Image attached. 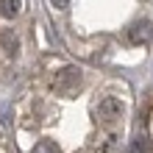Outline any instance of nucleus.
I'll use <instances>...</instances> for the list:
<instances>
[{
    "label": "nucleus",
    "mask_w": 153,
    "mask_h": 153,
    "mask_svg": "<svg viewBox=\"0 0 153 153\" xmlns=\"http://www.w3.org/2000/svg\"><path fill=\"white\" fill-rule=\"evenodd\" d=\"M78 84H81V75H78L75 67H64L56 75V89L59 92H73V89H78Z\"/></svg>",
    "instance_id": "2"
},
{
    "label": "nucleus",
    "mask_w": 153,
    "mask_h": 153,
    "mask_svg": "<svg viewBox=\"0 0 153 153\" xmlns=\"http://www.w3.org/2000/svg\"><path fill=\"white\" fill-rule=\"evenodd\" d=\"M97 117L106 123H114L123 117V100H117V97H103L100 106H97Z\"/></svg>",
    "instance_id": "1"
},
{
    "label": "nucleus",
    "mask_w": 153,
    "mask_h": 153,
    "mask_svg": "<svg viewBox=\"0 0 153 153\" xmlns=\"http://www.w3.org/2000/svg\"><path fill=\"white\" fill-rule=\"evenodd\" d=\"M150 36H153V25L150 22H137V25L128 28V42L131 45H145Z\"/></svg>",
    "instance_id": "3"
},
{
    "label": "nucleus",
    "mask_w": 153,
    "mask_h": 153,
    "mask_svg": "<svg viewBox=\"0 0 153 153\" xmlns=\"http://www.w3.org/2000/svg\"><path fill=\"white\" fill-rule=\"evenodd\" d=\"M20 6H22V0H0V11H3V17H17V14H20Z\"/></svg>",
    "instance_id": "4"
},
{
    "label": "nucleus",
    "mask_w": 153,
    "mask_h": 153,
    "mask_svg": "<svg viewBox=\"0 0 153 153\" xmlns=\"http://www.w3.org/2000/svg\"><path fill=\"white\" fill-rule=\"evenodd\" d=\"M50 3L56 6V8H67V6H70V0H50Z\"/></svg>",
    "instance_id": "6"
},
{
    "label": "nucleus",
    "mask_w": 153,
    "mask_h": 153,
    "mask_svg": "<svg viewBox=\"0 0 153 153\" xmlns=\"http://www.w3.org/2000/svg\"><path fill=\"white\" fill-rule=\"evenodd\" d=\"M31 153H59V150H56V145H53L50 139H42V142H36V145H33Z\"/></svg>",
    "instance_id": "5"
}]
</instances>
